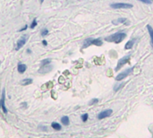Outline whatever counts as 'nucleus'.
I'll return each instance as SVG.
<instances>
[{
	"instance_id": "nucleus-2",
	"label": "nucleus",
	"mask_w": 153,
	"mask_h": 138,
	"mask_svg": "<svg viewBox=\"0 0 153 138\" xmlns=\"http://www.w3.org/2000/svg\"><path fill=\"white\" fill-rule=\"evenodd\" d=\"M103 44V41H101V39L98 38V39H93V38H88L86 39L84 41H83V45H82V49H86L91 45H95V46H102Z\"/></svg>"
},
{
	"instance_id": "nucleus-8",
	"label": "nucleus",
	"mask_w": 153,
	"mask_h": 138,
	"mask_svg": "<svg viewBox=\"0 0 153 138\" xmlns=\"http://www.w3.org/2000/svg\"><path fill=\"white\" fill-rule=\"evenodd\" d=\"M113 110L112 109H106L102 112H100L98 116V118L99 119H103V118H106V117H108L111 114H112Z\"/></svg>"
},
{
	"instance_id": "nucleus-11",
	"label": "nucleus",
	"mask_w": 153,
	"mask_h": 138,
	"mask_svg": "<svg viewBox=\"0 0 153 138\" xmlns=\"http://www.w3.org/2000/svg\"><path fill=\"white\" fill-rule=\"evenodd\" d=\"M17 69H18V72L20 74H24L26 69H27V66L25 64H23V63H18V66H17Z\"/></svg>"
},
{
	"instance_id": "nucleus-3",
	"label": "nucleus",
	"mask_w": 153,
	"mask_h": 138,
	"mask_svg": "<svg viewBox=\"0 0 153 138\" xmlns=\"http://www.w3.org/2000/svg\"><path fill=\"white\" fill-rule=\"evenodd\" d=\"M112 9H130L132 8V5L128 3H113L110 5Z\"/></svg>"
},
{
	"instance_id": "nucleus-27",
	"label": "nucleus",
	"mask_w": 153,
	"mask_h": 138,
	"mask_svg": "<svg viewBox=\"0 0 153 138\" xmlns=\"http://www.w3.org/2000/svg\"><path fill=\"white\" fill-rule=\"evenodd\" d=\"M40 129H41V130H43V131H47V130H48V128H47L46 126H44V127H40Z\"/></svg>"
},
{
	"instance_id": "nucleus-9",
	"label": "nucleus",
	"mask_w": 153,
	"mask_h": 138,
	"mask_svg": "<svg viewBox=\"0 0 153 138\" xmlns=\"http://www.w3.org/2000/svg\"><path fill=\"white\" fill-rule=\"evenodd\" d=\"M51 70H52V66H49H49H41V67L40 68V70H39V73L44 75V74H47V73L50 72Z\"/></svg>"
},
{
	"instance_id": "nucleus-13",
	"label": "nucleus",
	"mask_w": 153,
	"mask_h": 138,
	"mask_svg": "<svg viewBox=\"0 0 153 138\" xmlns=\"http://www.w3.org/2000/svg\"><path fill=\"white\" fill-rule=\"evenodd\" d=\"M135 41H136V39H132V40L128 41L127 43H126L125 46H124V49H132V48L133 47Z\"/></svg>"
},
{
	"instance_id": "nucleus-18",
	"label": "nucleus",
	"mask_w": 153,
	"mask_h": 138,
	"mask_svg": "<svg viewBox=\"0 0 153 138\" xmlns=\"http://www.w3.org/2000/svg\"><path fill=\"white\" fill-rule=\"evenodd\" d=\"M124 86V83H120V84H115L114 86V91L115 92H118L120 89H122L123 87Z\"/></svg>"
},
{
	"instance_id": "nucleus-20",
	"label": "nucleus",
	"mask_w": 153,
	"mask_h": 138,
	"mask_svg": "<svg viewBox=\"0 0 153 138\" xmlns=\"http://www.w3.org/2000/svg\"><path fill=\"white\" fill-rule=\"evenodd\" d=\"M138 1H140L143 4H146V5H151L153 3L152 0H138Z\"/></svg>"
},
{
	"instance_id": "nucleus-22",
	"label": "nucleus",
	"mask_w": 153,
	"mask_h": 138,
	"mask_svg": "<svg viewBox=\"0 0 153 138\" xmlns=\"http://www.w3.org/2000/svg\"><path fill=\"white\" fill-rule=\"evenodd\" d=\"M88 117H89V115H88L87 113H85V114H83V115L82 116V119L83 122H86V121L88 120Z\"/></svg>"
},
{
	"instance_id": "nucleus-24",
	"label": "nucleus",
	"mask_w": 153,
	"mask_h": 138,
	"mask_svg": "<svg viewBox=\"0 0 153 138\" xmlns=\"http://www.w3.org/2000/svg\"><path fill=\"white\" fill-rule=\"evenodd\" d=\"M28 106H27V103L26 102H23L22 104H21V108H26Z\"/></svg>"
},
{
	"instance_id": "nucleus-21",
	"label": "nucleus",
	"mask_w": 153,
	"mask_h": 138,
	"mask_svg": "<svg viewBox=\"0 0 153 138\" xmlns=\"http://www.w3.org/2000/svg\"><path fill=\"white\" fill-rule=\"evenodd\" d=\"M49 34V30L47 29V28H43L42 30H41V35L43 36V37H45V36H47Z\"/></svg>"
},
{
	"instance_id": "nucleus-17",
	"label": "nucleus",
	"mask_w": 153,
	"mask_h": 138,
	"mask_svg": "<svg viewBox=\"0 0 153 138\" xmlns=\"http://www.w3.org/2000/svg\"><path fill=\"white\" fill-rule=\"evenodd\" d=\"M50 63H51V58H45L41 61L40 64H41V66H45L50 65Z\"/></svg>"
},
{
	"instance_id": "nucleus-15",
	"label": "nucleus",
	"mask_w": 153,
	"mask_h": 138,
	"mask_svg": "<svg viewBox=\"0 0 153 138\" xmlns=\"http://www.w3.org/2000/svg\"><path fill=\"white\" fill-rule=\"evenodd\" d=\"M61 122L64 125H69L70 124V120H69V117L67 116H64L62 118H61Z\"/></svg>"
},
{
	"instance_id": "nucleus-16",
	"label": "nucleus",
	"mask_w": 153,
	"mask_h": 138,
	"mask_svg": "<svg viewBox=\"0 0 153 138\" xmlns=\"http://www.w3.org/2000/svg\"><path fill=\"white\" fill-rule=\"evenodd\" d=\"M51 126H52L53 129H55V130H57V131H60V130L62 129L61 125L58 124V123H57V122H53V123L51 124Z\"/></svg>"
},
{
	"instance_id": "nucleus-5",
	"label": "nucleus",
	"mask_w": 153,
	"mask_h": 138,
	"mask_svg": "<svg viewBox=\"0 0 153 138\" xmlns=\"http://www.w3.org/2000/svg\"><path fill=\"white\" fill-rule=\"evenodd\" d=\"M0 108H2L4 114H7L8 112L7 106H6V90L5 89H3V91H2L1 99H0Z\"/></svg>"
},
{
	"instance_id": "nucleus-6",
	"label": "nucleus",
	"mask_w": 153,
	"mask_h": 138,
	"mask_svg": "<svg viewBox=\"0 0 153 138\" xmlns=\"http://www.w3.org/2000/svg\"><path fill=\"white\" fill-rule=\"evenodd\" d=\"M28 41V36L27 35H24L22 36L18 41H17V43H16V46H15V50H19L20 49H22L27 42Z\"/></svg>"
},
{
	"instance_id": "nucleus-29",
	"label": "nucleus",
	"mask_w": 153,
	"mask_h": 138,
	"mask_svg": "<svg viewBox=\"0 0 153 138\" xmlns=\"http://www.w3.org/2000/svg\"><path fill=\"white\" fill-rule=\"evenodd\" d=\"M43 2H44V0H40V4H42Z\"/></svg>"
},
{
	"instance_id": "nucleus-1",
	"label": "nucleus",
	"mask_w": 153,
	"mask_h": 138,
	"mask_svg": "<svg viewBox=\"0 0 153 138\" xmlns=\"http://www.w3.org/2000/svg\"><path fill=\"white\" fill-rule=\"evenodd\" d=\"M126 37V33L124 32H115L112 35H109L107 37L105 38V41H108V42H115V43H120L122 42L124 38Z\"/></svg>"
},
{
	"instance_id": "nucleus-4",
	"label": "nucleus",
	"mask_w": 153,
	"mask_h": 138,
	"mask_svg": "<svg viewBox=\"0 0 153 138\" xmlns=\"http://www.w3.org/2000/svg\"><path fill=\"white\" fill-rule=\"evenodd\" d=\"M129 60H130V55H127V56H125V57L120 58V59L118 60V62H117V65H116V66H115V71L117 72L118 70H120L125 64H127V63L129 62Z\"/></svg>"
},
{
	"instance_id": "nucleus-7",
	"label": "nucleus",
	"mask_w": 153,
	"mask_h": 138,
	"mask_svg": "<svg viewBox=\"0 0 153 138\" xmlns=\"http://www.w3.org/2000/svg\"><path fill=\"white\" fill-rule=\"evenodd\" d=\"M133 68H134V66H132V68H128V69H126V70H124V72H122V73H120L116 77H115V80L116 81H122L123 79H124L126 76H128L132 72V70H133Z\"/></svg>"
},
{
	"instance_id": "nucleus-10",
	"label": "nucleus",
	"mask_w": 153,
	"mask_h": 138,
	"mask_svg": "<svg viewBox=\"0 0 153 138\" xmlns=\"http://www.w3.org/2000/svg\"><path fill=\"white\" fill-rule=\"evenodd\" d=\"M112 24H115V25H117V24H129V22L127 21L126 18H119V19H117V20L112 21Z\"/></svg>"
},
{
	"instance_id": "nucleus-14",
	"label": "nucleus",
	"mask_w": 153,
	"mask_h": 138,
	"mask_svg": "<svg viewBox=\"0 0 153 138\" xmlns=\"http://www.w3.org/2000/svg\"><path fill=\"white\" fill-rule=\"evenodd\" d=\"M32 82H33V80H32V78H25V79L22 80L21 84L24 85H24H29V84L32 83Z\"/></svg>"
},
{
	"instance_id": "nucleus-26",
	"label": "nucleus",
	"mask_w": 153,
	"mask_h": 138,
	"mask_svg": "<svg viewBox=\"0 0 153 138\" xmlns=\"http://www.w3.org/2000/svg\"><path fill=\"white\" fill-rule=\"evenodd\" d=\"M42 44H43V46H44V47H47V46H48V42H47V41L43 40V41H42Z\"/></svg>"
},
{
	"instance_id": "nucleus-25",
	"label": "nucleus",
	"mask_w": 153,
	"mask_h": 138,
	"mask_svg": "<svg viewBox=\"0 0 153 138\" xmlns=\"http://www.w3.org/2000/svg\"><path fill=\"white\" fill-rule=\"evenodd\" d=\"M27 28H28V25H25L24 28L20 29V30H19V32H24V31H26V30H27Z\"/></svg>"
},
{
	"instance_id": "nucleus-23",
	"label": "nucleus",
	"mask_w": 153,
	"mask_h": 138,
	"mask_svg": "<svg viewBox=\"0 0 153 138\" xmlns=\"http://www.w3.org/2000/svg\"><path fill=\"white\" fill-rule=\"evenodd\" d=\"M97 102H99V100H98V99H92V100H90V105H94V104L97 103Z\"/></svg>"
},
{
	"instance_id": "nucleus-28",
	"label": "nucleus",
	"mask_w": 153,
	"mask_h": 138,
	"mask_svg": "<svg viewBox=\"0 0 153 138\" xmlns=\"http://www.w3.org/2000/svg\"><path fill=\"white\" fill-rule=\"evenodd\" d=\"M27 53H28V54H32V50H31L30 49H27Z\"/></svg>"
},
{
	"instance_id": "nucleus-19",
	"label": "nucleus",
	"mask_w": 153,
	"mask_h": 138,
	"mask_svg": "<svg viewBox=\"0 0 153 138\" xmlns=\"http://www.w3.org/2000/svg\"><path fill=\"white\" fill-rule=\"evenodd\" d=\"M37 24H38V23H37V19L35 18V19H33V20H32V24H30V28H31V29H34V28L37 26Z\"/></svg>"
},
{
	"instance_id": "nucleus-12",
	"label": "nucleus",
	"mask_w": 153,
	"mask_h": 138,
	"mask_svg": "<svg viewBox=\"0 0 153 138\" xmlns=\"http://www.w3.org/2000/svg\"><path fill=\"white\" fill-rule=\"evenodd\" d=\"M147 29H148V32H149V37H150V45L153 49V28L150 26V25H147Z\"/></svg>"
}]
</instances>
